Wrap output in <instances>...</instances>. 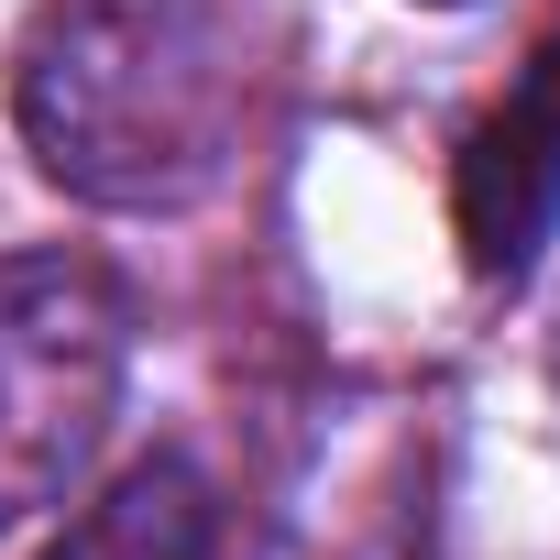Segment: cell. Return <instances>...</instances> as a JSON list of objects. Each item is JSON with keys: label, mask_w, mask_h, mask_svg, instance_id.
Masks as SVG:
<instances>
[{"label": "cell", "mask_w": 560, "mask_h": 560, "mask_svg": "<svg viewBox=\"0 0 560 560\" xmlns=\"http://www.w3.org/2000/svg\"><path fill=\"white\" fill-rule=\"evenodd\" d=\"M12 132L89 209H198L242 154V45L220 0H34Z\"/></svg>", "instance_id": "6da1fadb"}, {"label": "cell", "mask_w": 560, "mask_h": 560, "mask_svg": "<svg viewBox=\"0 0 560 560\" xmlns=\"http://www.w3.org/2000/svg\"><path fill=\"white\" fill-rule=\"evenodd\" d=\"M132 298L100 253H0V538L78 494L121 418Z\"/></svg>", "instance_id": "7a4b0ae2"}, {"label": "cell", "mask_w": 560, "mask_h": 560, "mask_svg": "<svg viewBox=\"0 0 560 560\" xmlns=\"http://www.w3.org/2000/svg\"><path fill=\"white\" fill-rule=\"evenodd\" d=\"M462 253L483 287H505V275L538 264L549 220H560V23L538 34V56L505 78V100L472 121L462 143Z\"/></svg>", "instance_id": "3957f363"}, {"label": "cell", "mask_w": 560, "mask_h": 560, "mask_svg": "<svg viewBox=\"0 0 560 560\" xmlns=\"http://www.w3.org/2000/svg\"><path fill=\"white\" fill-rule=\"evenodd\" d=\"M209 538H220L209 472L176 462V451H154V462H132V472H121L45 560H209Z\"/></svg>", "instance_id": "277c9868"}, {"label": "cell", "mask_w": 560, "mask_h": 560, "mask_svg": "<svg viewBox=\"0 0 560 560\" xmlns=\"http://www.w3.org/2000/svg\"><path fill=\"white\" fill-rule=\"evenodd\" d=\"M429 12H462V0H429Z\"/></svg>", "instance_id": "5b68a950"}]
</instances>
